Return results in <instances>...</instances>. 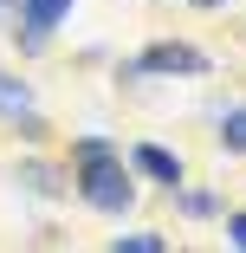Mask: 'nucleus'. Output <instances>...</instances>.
<instances>
[{"mask_svg": "<svg viewBox=\"0 0 246 253\" xmlns=\"http://www.w3.org/2000/svg\"><path fill=\"white\" fill-rule=\"evenodd\" d=\"M123 247H130V253H162V234H130Z\"/></svg>", "mask_w": 246, "mask_h": 253, "instance_id": "obj_8", "label": "nucleus"}, {"mask_svg": "<svg viewBox=\"0 0 246 253\" xmlns=\"http://www.w3.org/2000/svg\"><path fill=\"white\" fill-rule=\"evenodd\" d=\"M181 208H188V214H194V221H208V214H214V208H220V201H214V195H188V201H181Z\"/></svg>", "mask_w": 246, "mask_h": 253, "instance_id": "obj_7", "label": "nucleus"}, {"mask_svg": "<svg viewBox=\"0 0 246 253\" xmlns=\"http://www.w3.org/2000/svg\"><path fill=\"white\" fill-rule=\"evenodd\" d=\"M227 234H233V247H246V214H233V221H227Z\"/></svg>", "mask_w": 246, "mask_h": 253, "instance_id": "obj_9", "label": "nucleus"}, {"mask_svg": "<svg viewBox=\"0 0 246 253\" xmlns=\"http://www.w3.org/2000/svg\"><path fill=\"white\" fill-rule=\"evenodd\" d=\"M65 13H71V0H20L26 45H39V39H45V26H52V20H65Z\"/></svg>", "mask_w": 246, "mask_h": 253, "instance_id": "obj_4", "label": "nucleus"}, {"mask_svg": "<svg viewBox=\"0 0 246 253\" xmlns=\"http://www.w3.org/2000/svg\"><path fill=\"white\" fill-rule=\"evenodd\" d=\"M136 169H142V175H156V182H169V188L181 182V156H169L162 143H136Z\"/></svg>", "mask_w": 246, "mask_h": 253, "instance_id": "obj_5", "label": "nucleus"}, {"mask_svg": "<svg viewBox=\"0 0 246 253\" xmlns=\"http://www.w3.org/2000/svg\"><path fill=\"white\" fill-rule=\"evenodd\" d=\"M220 136H227V149H240V156H246V104L220 117Z\"/></svg>", "mask_w": 246, "mask_h": 253, "instance_id": "obj_6", "label": "nucleus"}, {"mask_svg": "<svg viewBox=\"0 0 246 253\" xmlns=\"http://www.w3.org/2000/svg\"><path fill=\"white\" fill-rule=\"evenodd\" d=\"M78 188H84V201L91 208H104V214H123L130 201H136V188H130V175H123V163L110 156V143H78Z\"/></svg>", "mask_w": 246, "mask_h": 253, "instance_id": "obj_1", "label": "nucleus"}, {"mask_svg": "<svg viewBox=\"0 0 246 253\" xmlns=\"http://www.w3.org/2000/svg\"><path fill=\"white\" fill-rule=\"evenodd\" d=\"M136 72H208V52H194L181 39H162V45H149L136 59Z\"/></svg>", "mask_w": 246, "mask_h": 253, "instance_id": "obj_2", "label": "nucleus"}, {"mask_svg": "<svg viewBox=\"0 0 246 253\" xmlns=\"http://www.w3.org/2000/svg\"><path fill=\"white\" fill-rule=\"evenodd\" d=\"M188 7H227V0H188Z\"/></svg>", "mask_w": 246, "mask_h": 253, "instance_id": "obj_10", "label": "nucleus"}, {"mask_svg": "<svg viewBox=\"0 0 246 253\" xmlns=\"http://www.w3.org/2000/svg\"><path fill=\"white\" fill-rule=\"evenodd\" d=\"M0 117L20 124L26 136H45V124H39V111H33V91H26L20 78H7V72H0Z\"/></svg>", "mask_w": 246, "mask_h": 253, "instance_id": "obj_3", "label": "nucleus"}]
</instances>
